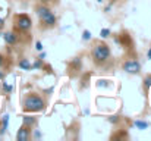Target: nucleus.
<instances>
[{"label":"nucleus","instance_id":"f257e3e1","mask_svg":"<svg viewBox=\"0 0 151 141\" xmlns=\"http://www.w3.org/2000/svg\"><path fill=\"white\" fill-rule=\"evenodd\" d=\"M46 103L37 94H28L24 100V110L25 112H41L44 110Z\"/></svg>","mask_w":151,"mask_h":141},{"label":"nucleus","instance_id":"f03ea898","mask_svg":"<svg viewBox=\"0 0 151 141\" xmlns=\"http://www.w3.org/2000/svg\"><path fill=\"white\" fill-rule=\"evenodd\" d=\"M37 15L40 18V22L44 27H47V28L54 27L56 22H57V18H56L54 12L51 10L50 7H47V6H38L37 7Z\"/></svg>","mask_w":151,"mask_h":141},{"label":"nucleus","instance_id":"7ed1b4c3","mask_svg":"<svg viewBox=\"0 0 151 141\" xmlns=\"http://www.w3.org/2000/svg\"><path fill=\"white\" fill-rule=\"evenodd\" d=\"M110 57V48L107 44H97L93 48V59L96 63H104Z\"/></svg>","mask_w":151,"mask_h":141},{"label":"nucleus","instance_id":"20e7f679","mask_svg":"<svg viewBox=\"0 0 151 141\" xmlns=\"http://www.w3.org/2000/svg\"><path fill=\"white\" fill-rule=\"evenodd\" d=\"M15 25H16V28L19 31H28L32 27V21H31V18L28 15L21 13V15H16L15 16Z\"/></svg>","mask_w":151,"mask_h":141},{"label":"nucleus","instance_id":"39448f33","mask_svg":"<svg viewBox=\"0 0 151 141\" xmlns=\"http://www.w3.org/2000/svg\"><path fill=\"white\" fill-rule=\"evenodd\" d=\"M123 71L128 74H138L141 71V63L138 60H126L123 63Z\"/></svg>","mask_w":151,"mask_h":141},{"label":"nucleus","instance_id":"423d86ee","mask_svg":"<svg viewBox=\"0 0 151 141\" xmlns=\"http://www.w3.org/2000/svg\"><path fill=\"white\" fill-rule=\"evenodd\" d=\"M16 140L18 141H28L29 140V129H28L25 125H22V127L18 129V132H16Z\"/></svg>","mask_w":151,"mask_h":141},{"label":"nucleus","instance_id":"0eeeda50","mask_svg":"<svg viewBox=\"0 0 151 141\" xmlns=\"http://www.w3.org/2000/svg\"><path fill=\"white\" fill-rule=\"evenodd\" d=\"M3 40H4L6 44L13 46V44H16V41H18V35H16L15 33L9 31V33H4V34H3Z\"/></svg>","mask_w":151,"mask_h":141},{"label":"nucleus","instance_id":"6e6552de","mask_svg":"<svg viewBox=\"0 0 151 141\" xmlns=\"http://www.w3.org/2000/svg\"><path fill=\"white\" fill-rule=\"evenodd\" d=\"M18 66H19L22 71H29V69L32 68V65H31V62H29L28 59H21V60L18 62Z\"/></svg>","mask_w":151,"mask_h":141},{"label":"nucleus","instance_id":"1a4fd4ad","mask_svg":"<svg viewBox=\"0 0 151 141\" xmlns=\"http://www.w3.org/2000/svg\"><path fill=\"white\" fill-rule=\"evenodd\" d=\"M7 125H9V115L6 113V115H3V118H1V128H0V135H3V134L6 132V129H7Z\"/></svg>","mask_w":151,"mask_h":141},{"label":"nucleus","instance_id":"9d476101","mask_svg":"<svg viewBox=\"0 0 151 141\" xmlns=\"http://www.w3.org/2000/svg\"><path fill=\"white\" fill-rule=\"evenodd\" d=\"M22 121H24V125H25L27 128L34 127V125H35V122H37V119H35V118H32V116H24V118H22Z\"/></svg>","mask_w":151,"mask_h":141},{"label":"nucleus","instance_id":"9b49d317","mask_svg":"<svg viewBox=\"0 0 151 141\" xmlns=\"http://www.w3.org/2000/svg\"><path fill=\"white\" fill-rule=\"evenodd\" d=\"M148 125H150V124H148V122H145V121H139V119H138V121H135V127H137L138 129H147V128H148Z\"/></svg>","mask_w":151,"mask_h":141},{"label":"nucleus","instance_id":"f8f14e48","mask_svg":"<svg viewBox=\"0 0 151 141\" xmlns=\"http://www.w3.org/2000/svg\"><path fill=\"white\" fill-rule=\"evenodd\" d=\"M82 40H84V41H88V40H91V31L85 30V31L82 33Z\"/></svg>","mask_w":151,"mask_h":141},{"label":"nucleus","instance_id":"ddd939ff","mask_svg":"<svg viewBox=\"0 0 151 141\" xmlns=\"http://www.w3.org/2000/svg\"><path fill=\"white\" fill-rule=\"evenodd\" d=\"M100 35L103 37V38H107V37L110 35V30H109V28H103V30L100 31Z\"/></svg>","mask_w":151,"mask_h":141},{"label":"nucleus","instance_id":"4468645a","mask_svg":"<svg viewBox=\"0 0 151 141\" xmlns=\"http://www.w3.org/2000/svg\"><path fill=\"white\" fill-rule=\"evenodd\" d=\"M3 90L6 91V93H12V90H13V87L10 85V84H6V82H3Z\"/></svg>","mask_w":151,"mask_h":141},{"label":"nucleus","instance_id":"2eb2a0df","mask_svg":"<svg viewBox=\"0 0 151 141\" xmlns=\"http://www.w3.org/2000/svg\"><path fill=\"white\" fill-rule=\"evenodd\" d=\"M144 85H145V88H150L151 87V77H147V78L144 80Z\"/></svg>","mask_w":151,"mask_h":141},{"label":"nucleus","instance_id":"dca6fc26","mask_svg":"<svg viewBox=\"0 0 151 141\" xmlns=\"http://www.w3.org/2000/svg\"><path fill=\"white\" fill-rule=\"evenodd\" d=\"M34 138H35V140H38V138H41V132L35 129V131H34Z\"/></svg>","mask_w":151,"mask_h":141},{"label":"nucleus","instance_id":"f3484780","mask_svg":"<svg viewBox=\"0 0 151 141\" xmlns=\"http://www.w3.org/2000/svg\"><path fill=\"white\" fill-rule=\"evenodd\" d=\"M35 48H37L38 51H41V50H43V44H41V41H37V43H35Z\"/></svg>","mask_w":151,"mask_h":141},{"label":"nucleus","instance_id":"a211bd4d","mask_svg":"<svg viewBox=\"0 0 151 141\" xmlns=\"http://www.w3.org/2000/svg\"><path fill=\"white\" fill-rule=\"evenodd\" d=\"M40 66H41V59H38V62H35V63H34V66H32V68H35V69H38V68H40Z\"/></svg>","mask_w":151,"mask_h":141},{"label":"nucleus","instance_id":"6ab92c4d","mask_svg":"<svg viewBox=\"0 0 151 141\" xmlns=\"http://www.w3.org/2000/svg\"><path fill=\"white\" fill-rule=\"evenodd\" d=\"M109 121H110V122H113V124H116V122L119 121V118H117V116H111V118H110Z\"/></svg>","mask_w":151,"mask_h":141},{"label":"nucleus","instance_id":"aec40b11","mask_svg":"<svg viewBox=\"0 0 151 141\" xmlns=\"http://www.w3.org/2000/svg\"><path fill=\"white\" fill-rule=\"evenodd\" d=\"M3 27H4V19H1V18H0V30H1Z\"/></svg>","mask_w":151,"mask_h":141},{"label":"nucleus","instance_id":"412c9836","mask_svg":"<svg viewBox=\"0 0 151 141\" xmlns=\"http://www.w3.org/2000/svg\"><path fill=\"white\" fill-rule=\"evenodd\" d=\"M147 57H148V59L151 60V47L148 48V51H147Z\"/></svg>","mask_w":151,"mask_h":141},{"label":"nucleus","instance_id":"4be33fe9","mask_svg":"<svg viewBox=\"0 0 151 141\" xmlns=\"http://www.w3.org/2000/svg\"><path fill=\"white\" fill-rule=\"evenodd\" d=\"M44 57H46V53H44V51H43V53H40V57H38V59H41V60H43Z\"/></svg>","mask_w":151,"mask_h":141},{"label":"nucleus","instance_id":"5701e85b","mask_svg":"<svg viewBox=\"0 0 151 141\" xmlns=\"http://www.w3.org/2000/svg\"><path fill=\"white\" fill-rule=\"evenodd\" d=\"M1 63H3V57L0 56V66H1Z\"/></svg>","mask_w":151,"mask_h":141},{"label":"nucleus","instance_id":"b1692460","mask_svg":"<svg viewBox=\"0 0 151 141\" xmlns=\"http://www.w3.org/2000/svg\"><path fill=\"white\" fill-rule=\"evenodd\" d=\"M0 78H3V74H0Z\"/></svg>","mask_w":151,"mask_h":141},{"label":"nucleus","instance_id":"393cba45","mask_svg":"<svg viewBox=\"0 0 151 141\" xmlns=\"http://www.w3.org/2000/svg\"><path fill=\"white\" fill-rule=\"evenodd\" d=\"M97 1H101V0H97Z\"/></svg>","mask_w":151,"mask_h":141}]
</instances>
